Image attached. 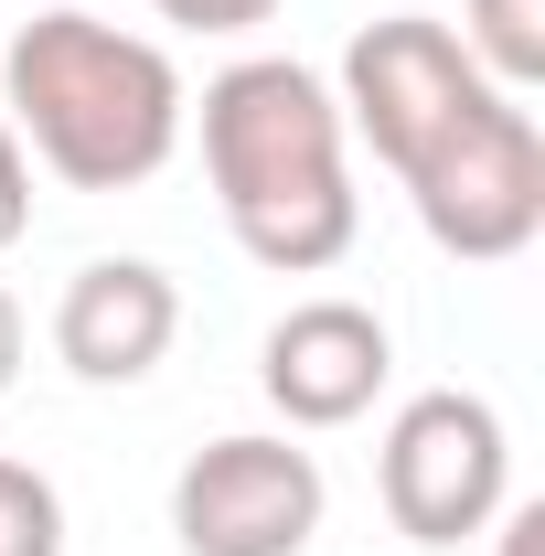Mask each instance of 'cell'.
<instances>
[{
	"mask_svg": "<svg viewBox=\"0 0 545 556\" xmlns=\"http://www.w3.org/2000/svg\"><path fill=\"white\" fill-rule=\"evenodd\" d=\"M342 108L332 86L289 54H246L204 86V172L236 247L278 278H321L353 247V161H342Z\"/></svg>",
	"mask_w": 545,
	"mask_h": 556,
	"instance_id": "6da1fadb",
	"label": "cell"
},
{
	"mask_svg": "<svg viewBox=\"0 0 545 556\" xmlns=\"http://www.w3.org/2000/svg\"><path fill=\"white\" fill-rule=\"evenodd\" d=\"M0 97H11L0 108L11 139L54 182H75V193H139L182 150V118H193L172 54L139 43V33H118V22H97V11L22 22L0 43Z\"/></svg>",
	"mask_w": 545,
	"mask_h": 556,
	"instance_id": "7a4b0ae2",
	"label": "cell"
},
{
	"mask_svg": "<svg viewBox=\"0 0 545 556\" xmlns=\"http://www.w3.org/2000/svg\"><path fill=\"white\" fill-rule=\"evenodd\" d=\"M396 182H407L417 225H428L449 257H471V268L524 257L545 236V139H535V118H524V97H503V86H481Z\"/></svg>",
	"mask_w": 545,
	"mask_h": 556,
	"instance_id": "3957f363",
	"label": "cell"
},
{
	"mask_svg": "<svg viewBox=\"0 0 545 556\" xmlns=\"http://www.w3.org/2000/svg\"><path fill=\"white\" fill-rule=\"evenodd\" d=\"M375 482H385V514H396L407 546H471V535H492V514L514 492V450H503L492 396H460V386L407 396L396 428H385Z\"/></svg>",
	"mask_w": 545,
	"mask_h": 556,
	"instance_id": "277c9868",
	"label": "cell"
},
{
	"mask_svg": "<svg viewBox=\"0 0 545 556\" xmlns=\"http://www.w3.org/2000/svg\"><path fill=\"white\" fill-rule=\"evenodd\" d=\"M172 535L182 556H300L321 535V460L300 439H214L172 482Z\"/></svg>",
	"mask_w": 545,
	"mask_h": 556,
	"instance_id": "5b68a950",
	"label": "cell"
},
{
	"mask_svg": "<svg viewBox=\"0 0 545 556\" xmlns=\"http://www.w3.org/2000/svg\"><path fill=\"white\" fill-rule=\"evenodd\" d=\"M492 75L460 54V33L449 22H428V11H385V22H364L353 33V54H342V129L375 139V161L385 172H407L428 139L449 129L460 108H471Z\"/></svg>",
	"mask_w": 545,
	"mask_h": 556,
	"instance_id": "8992f818",
	"label": "cell"
},
{
	"mask_svg": "<svg viewBox=\"0 0 545 556\" xmlns=\"http://www.w3.org/2000/svg\"><path fill=\"white\" fill-rule=\"evenodd\" d=\"M385 375H396V343L364 300H300L257 353V386L289 428H353L385 396Z\"/></svg>",
	"mask_w": 545,
	"mask_h": 556,
	"instance_id": "52a82bcc",
	"label": "cell"
},
{
	"mask_svg": "<svg viewBox=\"0 0 545 556\" xmlns=\"http://www.w3.org/2000/svg\"><path fill=\"white\" fill-rule=\"evenodd\" d=\"M172 332H182V289H172V268H150V257H97L54 300V353H65V375H86V386H139L172 353Z\"/></svg>",
	"mask_w": 545,
	"mask_h": 556,
	"instance_id": "ba28073f",
	"label": "cell"
},
{
	"mask_svg": "<svg viewBox=\"0 0 545 556\" xmlns=\"http://www.w3.org/2000/svg\"><path fill=\"white\" fill-rule=\"evenodd\" d=\"M460 54H471L503 97H524L545 86V0H471V22H460Z\"/></svg>",
	"mask_w": 545,
	"mask_h": 556,
	"instance_id": "9c48e42d",
	"label": "cell"
},
{
	"mask_svg": "<svg viewBox=\"0 0 545 556\" xmlns=\"http://www.w3.org/2000/svg\"><path fill=\"white\" fill-rule=\"evenodd\" d=\"M0 556H65V492L33 460H0Z\"/></svg>",
	"mask_w": 545,
	"mask_h": 556,
	"instance_id": "30bf717a",
	"label": "cell"
},
{
	"mask_svg": "<svg viewBox=\"0 0 545 556\" xmlns=\"http://www.w3.org/2000/svg\"><path fill=\"white\" fill-rule=\"evenodd\" d=\"M161 22H182V33H257L278 22V0H150Z\"/></svg>",
	"mask_w": 545,
	"mask_h": 556,
	"instance_id": "8fae6325",
	"label": "cell"
},
{
	"mask_svg": "<svg viewBox=\"0 0 545 556\" xmlns=\"http://www.w3.org/2000/svg\"><path fill=\"white\" fill-rule=\"evenodd\" d=\"M22 225H33V161H22V139L0 118V257L22 247Z\"/></svg>",
	"mask_w": 545,
	"mask_h": 556,
	"instance_id": "7c38bea8",
	"label": "cell"
},
{
	"mask_svg": "<svg viewBox=\"0 0 545 556\" xmlns=\"http://www.w3.org/2000/svg\"><path fill=\"white\" fill-rule=\"evenodd\" d=\"M492 525H503V535H492L503 556H545V503H514V514H492Z\"/></svg>",
	"mask_w": 545,
	"mask_h": 556,
	"instance_id": "4fadbf2b",
	"label": "cell"
},
{
	"mask_svg": "<svg viewBox=\"0 0 545 556\" xmlns=\"http://www.w3.org/2000/svg\"><path fill=\"white\" fill-rule=\"evenodd\" d=\"M11 375H22V300L0 289V396H11Z\"/></svg>",
	"mask_w": 545,
	"mask_h": 556,
	"instance_id": "5bb4252c",
	"label": "cell"
}]
</instances>
